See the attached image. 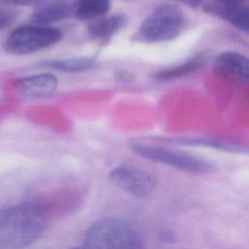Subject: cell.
Segmentation results:
<instances>
[{
  "instance_id": "obj_1",
  "label": "cell",
  "mask_w": 249,
  "mask_h": 249,
  "mask_svg": "<svg viewBox=\"0 0 249 249\" xmlns=\"http://www.w3.org/2000/svg\"><path fill=\"white\" fill-rule=\"evenodd\" d=\"M48 226L41 204L25 202L0 210V249H24L36 242Z\"/></svg>"
},
{
  "instance_id": "obj_2",
  "label": "cell",
  "mask_w": 249,
  "mask_h": 249,
  "mask_svg": "<svg viewBox=\"0 0 249 249\" xmlns=\"http://www.w3.org/2000/svg\"><path fill=\"white\" fill-rule=\"evenodd\" d=\"M84 249H146L143 241L124 220L103 217L86 231Z\"/></svg>"
},
{
  "instance_id": "obj_3",
  "label": "cell",
  "mask_w": 249,
  "mask_h": 249,
  "mask_svg": "<svg viewBox=\"0 0 249 249\" xmlns=\"http://www.w3.org/2000/svg\"><path fill=\"white\" fill-rule=\"evenodd\" d=\"M185 24V16L179 7L161 4L143 20L135 37L146 43L170 41L181 34Z\"/></svg>"
},
{
  "instance_id": "obj_4",
  "label": "cell",
  "mask_w": 249,
  "mask_h": 249,
  "mask_svg": "<svg viewBox=\"0 0 249 249\" xmlns=\"http://www.w3.org/2000/svg\"><path fill=\"white\" fill-rule=\"evenodd\" d=\"M62 36L58 28L52 26H20L9 35L4 49L12 54H27L58 43Z\"/></svg>"
},
{
  "instance_id": "obj_5",
  "label": "cell",
  "mask_w": 249,
  "mask_h": 249,
  "mask_svg": "<svg viewBox=\"0 0 249 249\" xmlns=\"http://www.w3.org/2000/svg\"><path fill=\"white\" fill-rule=\"evenodd\" d=\"M130 149L147 160L192 173H207L213 169V165L208 160L182 151L144 143H134Z\"/></svg>"
},
{
  "instance_id": "obj_6",
  "label": "cell",
  "mask_w": 249,
  "mask_h": 249,
  "mask_svg": "<svg viewBox=\"0 0 249 249\" xmlns=\"http://www.w3.org/2000/svg\"><path fill=\"white\" fill-rule=\"evenodd\" d=\"M108 181L116 188L138 198L153 196L157 181L149 171L132 164H119L108 173Z\"/></svg>"
},
{
  "instance_id": "obj_7",
  "label": "cell",
  "mask_w": 249,
  "mask_h": 249,
  "mask_svg": "<svg viewBox=\"0 0 249 249\" xmlns=\"http://www.w3.org/2000/svg\"><path fill=\"white\" fill-rule=\"evenodd\" d=\"M14 86L24 96L46 97L55 91L58 80L51 73H41L19 78L14 82Z\"/></svg>"
},
{
  "instance_id": "obj_8",
  "label": "cell",
  "mask_w": 249,
  "mask_h": 249,
  "mask_svg": "<svg viewBox=\"0 0 249 249\" xmlns=\"http://www.w3.org/2000/svg\"><path fill=\"white\" fill-rule=\"evenodd\" d=\"M204 10L249 34V4L223 5L210 0L205 3Z\"/></svg>"
},
{
  "instance_id": "obj_9",
  "label": "cell",
  "mask_w": 249,
  "mask_h": 249,
  "mask_svg": "<svg viewBox=\"0 0 249 249\" xmlns=\"http://www.w3.org/2000/svg\"><path fill=\"white\" fill-rule=\"evenodd\" d=\"M215 66L230 77L249 83V57L242 53L223 52L215 58Z\"/></svg>"
},
{
  "instance_id": "obj_10",
  "label": "cell",
  "mask_w": 249,
  "mask_h": 249,
  "mask_svg": "<svg viewBox=\"0 0 249 249\" xmlns=\"http://www.w3.org/2000/svg\"><path fill=\"white\" fill-rule=\"evenodd\" d=\"M72 4L67 0H53L40 5L32 14L31 20L36 25L49 26L59 21L74 11Z\"/></svg>"
},
{
  "instance_id": "obj_11",
  "label": "cell",
  "mask_w": 249,
  "mask_h": 249,
  "mask_svg": "<svg viewBox=\"0 0 249 249\" xmlns=\"http://www.w3.org/2000/svg\"><path fill=\"white\" fill-rule=\"evenodd\" d=\"M207 59V52H201L180 65H176L174 67L166 68L164 70L157 72L154 75V78L158 81H170L185 77L201 69L206 64Z\"/></svg>"
},
{
  "instance_id": "obj_12",
  "label": "cell",
  "mask_w": 249,
  "mask_h": 249,
  "mask_svg": "<svg viewBox=\"0 0 249 249\" xmlns=\"http://www.w3.org/2000/svg\"><path fill=\"white\" fill-rule=\"evenodd\" d=\"M124 22L125 18L121 15L112 16L105 18H100L92 20L89 24L88 31L91 38L106 42L124 26Z\"/></svg>"
},
{
  "instance_id": "obj_13",
  "label": "cell",
  "mask_w": 249,
  "mask_h": 249,
  "mask_svg": "<svg viewBox=\"0 0 249 249\" xmlns=\"http://www.w3.org/2000/svg\"><path fill=\"white\" fill-rule=\"evenodd\" d=\"M111 0H79L75 7V15L81 20H95L107 14Z\"/></svg>"
},
{
  "instance_id": "obj_14",
  "label": "cell",
  "mask_w": 249,
  "mask_h": 249,
  "mask_svg": "<svg viewBox=\"0 0 249 249\" xmlns=\"http://www.w3.org/2000/svg\"><path fill=\"white\" fill-rule=\"evenodd\" d=\"M94 59L91 57H73L53 59L42 62V65L62 72H82L92 67Z\"/></svg>"
},
{
  "instance_id": "obj_15",
  "label": "cell",
  "mask_w": 249,
  "mask_h": 249,
  "mask_svg": "<svg viewBox=\"0 0 249 249\" xmlns=\"http://www.w3.org/2000/svg\"><path fill=\"white\" fill-rule=\"evenodd\" d=\"M184 144L188 145H200V146H207L212 147L219 150L230 151V152H248L247 148L241 147L237 144H232L230 142H225L223 140L217 139H209V138H185L180 140Z\"/></svg>"
},
{
  "instance_id": "obj_16",
  "label": "cell",
  "mask_w": 249,
  "mask_h": 249,
  "mask_svg": "<svg viewBox=\"0 0 249 249\" xmlns=\"http://www.w3.org/2000/svg\"><path fill=\"white\" fill-rule=\"evenodd\" d=\"M16 18L14 11L0 7V31L9 26Z\"/></svg>"
},
{
  "instance_id": "obj_17",
  "label": "cell",
  "mask_w": 249,
  "mask_h": 249,
  "mask_svg": "<svg viewBox=\"0 0 249 249\" xmlns=\"http://www.w3.org/2000/svg\"><path fill=\"white\" fill-rule=\"evenodd\" d=\"M50 0H0L2 5H13V6H32L44 4Z\"/></svg>"
},
{
  "instance_id": "obj_18",
  "label": "cell",
  "mask_w": 249,
  "mask_h": 249,
  "mask_svg": "<svg viewBox=\"0 0 249 249\" xmlns=\"http://www.w3.org/2000/svg\"><path fill=\"white\" fill-rule=\"evenodd\" d=\"M117 77L121 80V81H124V82H130L133 80V75L127 71H119L116 73Z\"/></svg>"
},
{
  "instance_id": "obj_19",
  "label": "cell",
  "mask_w": 249,
  "mask_h": 249,
  "mask_svg": "<svg viewBox=\"0 0 249 249\" xmlns=\"http://www.w3.org/2000/svg\"><path fill=\"white\" fill-rule=\"evenodd\" d=\"M223 5H238V4H249V0H213Z\"/></svg>"
},
{
  "instance_id": "obj_20",
  "label": "cell",
  "mask_w": 249,
  "mask_h": 249,
  "mask_svg": "<svg viewBox=\"0 0 249 249\" xmlns=\"http://www.w3.org/2000/svg\"><path fill=\"white\" fill-rule=\"evenodd\" d=\"M181 2H185L187 4H198L199 2H201V0H178Z\"/></svg>"
},
{
  "instance_id": "obj_21",
  "label": "cell",
  "mask_w": 249,
  "mask_h": 249,
  "mask_svg": "<svg viewBox=\"0 0 249 249\" xmlns=\"http://www.w3.org/2000/svg\"><path fill=\"white\" fill-rule=\"evenodd\" d=\"M72 249H84V248H78V247H75V248H72Z\"/></svg>"
}]
</instances>
